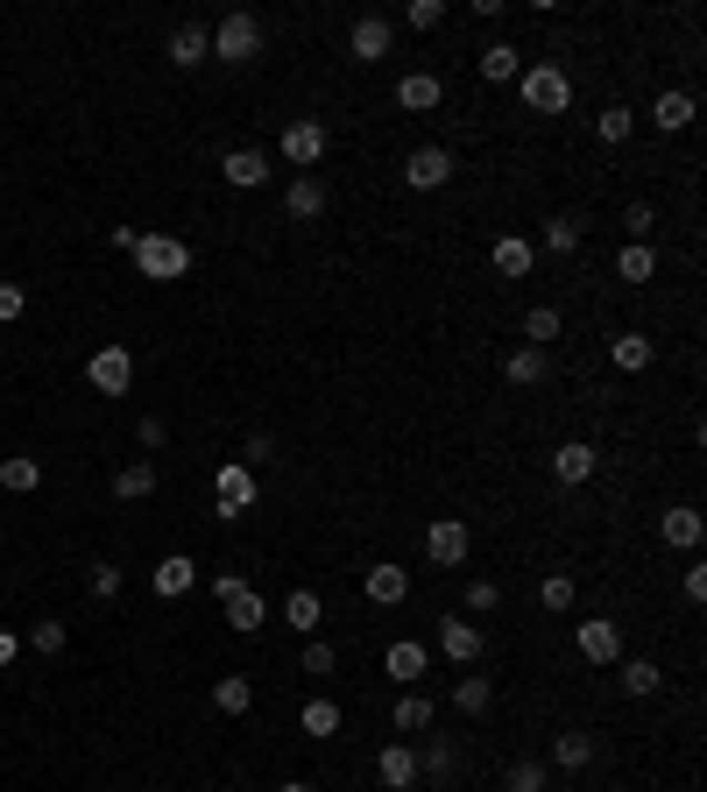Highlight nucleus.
Here are the masks:
<instances>
[{"label": "nucleus", "mask_w": 707, "mask_h": 792, "mask_svg": "<svg viewBox=\"0 0 707 792\" xmlns=\"http://www.w3.org/2000/svg\"><path fill=\"white\" fill-rule=\"evenodd\" d=\"M517 92H524L531 113H566V107H573V79L552 64V57H538V64L517 71Z\"/></svg>", "instance_id": "obj_1"}, {"label": "nucleus", "mask_w": 707, "mask_h": 792, "mask_svg": "<svg viewBox=\"0 0 707 792\" xmlns=\"http://www.w3.org/2000/svg\"><path fill=\"white\" fill-rule=\"evenodd\" d=\"M213 57H220V64H255V57H262V14H248V8L220 14V29H213Z\"/></svg>", "instance_id": "obj_2"}, {"label": "nucleus", "mask_w": 707, "mask_h": 792, "mask_svg": "<svg viewBox=\"0 0 707 792\" xmlns=\"http://www.w3.org/2000/svg\"><path fill=\"white\" fill-rule=\"evenodd\" d=\"M135 262H142V277L178 283L184 269H191V248H184L178 234H142V241H135Z\"/></svg>", "instance_id": "obj_3"}, {"label": "nucleus", "mask_w": 707, "mask_h": 792, "mask_svg": "<svg viewBox=\"0 0 707 792\" xmlns=\"http://www.w3.org/2000/svg\"><path fill=\"white\" fill-rule=\"evenodd\" d=\"M85 382L100 397H128V382H135V354H128V347H100V354L85 361Z\"/></svg>", "instance_id": "obj_4"}, {"label": "nucleus", "mask_w": 707, "mask_h": 792, "mask_svg": "<svg viewBox=\"0 0 707 792\" xmlns=\"http://www.w3.org/2000/svg\"><path fill=\"white\" fill-rule=\"evenodd\" d=\"M425 552H432V567H467V552H474V538L461 517H438V524L425 531Z\"/></svg>", "instance_id": "obj_5"}, {"label": "nucleus", "mask_w": 707, "mask_h": 792, "mask_svg": "<svg viewBox=\"0 0 707 792\" xmlns=\"http://www.w3.org/2000/svg\"><path fill=\"white\" fill-rule=\"evenodd\" d=\"M163 57L178 71H199L205 57H213V29H205V22H178V29H170V43H163Z\"/></svg>", "instance_id": "obj_6"}, {"label": "nucleus", "mask_w": 707, "mask_h": 792, "mask_svg": "<svg viewBox=\"0 0 707 792\" xmlns=\"http://www.w3.org/2000/svg\"><path fill=\"white\" fill-rule=\"evenodd\" d=\"M213 502H220V517H241V510H255V474H248L241 460H226V468L213 474Z\"/></svg>", "instance_id": "obj_7"}, {"label": "nucleus", "mask_w": 707, "mask_h": 792, "mask_svg": "<svg viewBox=\"0 0 707 792\" xmlns=\"http://www.w3.org/2000/svg\"><path fill=\"white\" fill-rule=\"evenodd\" d=\"M404 184L411 191H438V184H453V149H411V163H404Z\"/></svg>", "instance_id": "obj_8"}, {"label": "nucleus", "mask_w": 707, "mask_h": 792, "mask_svg": "<svg viewBox=\"0 0 707 792\" xmlns=\"http://www.w3.org/2000/svg\"><path fill=\"white\" fill-rule=\"evenodd\" d=\"M283 157H291L297 170H319L326 163V121H291L283 128Z\"/></svg>", "instance_id": "obj_9"}, {"label": "nucleus", "mask_w": 707, "mask_h": 792, "mask_svg": "<svg viewBox=\"0 0 707 792\" xmlns=\"http://www.w3.org/2000/svg\"><path fill=\"white\" fill-rule=\"evenodd\" d=\"M390 43H396L390 14H361V22H354V36H347V50L361 57V64H382V57H390Z\"/></svg>", "instance_id": "obj_10"}, {"label": "nucleus", "mask_w": 707, "mask_h": 792, "mask_svg": "<svg viewBox=\"0 0 707 792\" xmlns=\"http://www.w3.org/2000/svg\"><path fill=\"white\" fill-rule=\"evenodd\" d=\"M283 212H291V220H319V212H326V178H319V170H297L291 191H283Z\"/></svg>", "instance_id": "obj_11"}, {"label": "nucleus", "mask_w": 707, "mask_h": 792, "mask_svg": "<svg viewBox=\"0 0 707 792\" xmlns=\"http://www.w3.org/2000/svg\"><path fill=\"white\" fill-rule=\"evenodd\" d=\"M220 178L234 184V191H255V184H270V157H262V149H226Z\"/></svg>", "instance_id": "obj_12"}, {"label": "nucleus", "mask_w": 707, "mask_h": 792, "mask_svg": "<svg viewBox=\"0 0 707 792\" xmlns=\"http://www.w3.org/2000/svg\"><path fill=\"white\" fill-rule=\"evenodd\" d=\"M580 659H595V665H616V659H623V623H608V615H595V623H580Z\"/></svg>", "instance_id": "obj_13"}, {"label": "nucleus", "mask_w": 707, "mask_h": 792, "mask_svg": "<svg viewBox=\"0 0 707 792\" xmlns=\"http://www.w3.org/2000/svg\"><path fill=\"white\" fill-rule=\"evenodd\" d=\"M587 474H595V447H587V439H566V447L552 453V481H559V489H580Z\"/></svg>", "instance_id": "obj_14"}, {"label": "nucleus", "mask_w": 707, "mask_h": 792, "mask_svg": "<svg viewBox=\"0 0 707 792\" xmlns=\"http://www.w3.org/2000/svg\"><path fill=\"white\" fill-rule=\"evenodd\" d=\"M361 594H368L375 609H396L411 594V573L404 567H368V573H361Z\"/></svg>", "instance_id": "obj_15"}, {"label": "nucleus", "mask_w": 707, "mask_h": 792, "mask_svg": "<svg viewBox=\"0 0 707 792\" xmlns=\"http://www.w3.org/2000/svg\"><path fill=\"white\" fill-rule=\"evenodd\" d=\"M438 100H446V79H438V71H411V79L396 86V107L404 113H432Z\"/></svg>", "instance_id": "obj_16"}, {"label": "nucleus", "mask_w": 707, "mask_h": 792, "mask_svg": "<svg viewBox=\"0 0 707 792\" xmlns=\"http://www.w3.org/2000/svg\"><path fill=\"white\" fill-rule=\"evenodd\" d=\"M199 588V559H184V552H170L163 567H156V594L163 602H184V594Z\"/></svg>", "instance_id": "obj_17"}, {"label": "nucleus", "mask_w": 707, "mask_h": 792, "mask_svg": "<svg viewBox=\"0 0 707 792\" xmlns=\"http://www.w3.org/2000/svg\"><path fill=\"white\" fill-rule=\"evenodd\" d=\"M694 92H658V100H652V128L658 134H679V128H694Z\"/></svg>", "instance_id": "obj_18"}, {"label": "nucleus", "mask_w": 707, "mask_h": 792, "mask_svg": "<svg viewBox=\"0 0 707 792\" xmlns=\"http://www.w3.org/2000/svg\"><path fill=\"white\" fill-rule=\"evenodd\" d=\"M438 651H446L453 665H474V659H482V630L453 615V623H438Z\"/></svg>", "instance_id": "obj_19"}, {"label": "nucleus", "mask_w": 707, "mask_h": 792, "mask_svg": "<svg viewBox=\"0 0 707 792\" xmlns=\"http://www.w3.org/2000/svg\"><path fill=\"white\" fill-rule=\"evenodd\" d=\"M226 623H234L241 636H255L262 623H270V602H262L255 588H234V594H226Z\"/></svg>", "instance_id": "obj_20"}, {"label": "nucleus", "mask_w": 707, "mask_h": 792, "mask_svg": "<svg viewBox=\"0 0 707 792\" xmlns=\"http://www.w3.org/2000/svg\"><path fill=\"white\" fill-rule=\"evenodd\" d=\"M0 489H8V495L43 489V460H36V453H8V460H0Z\"/></svg>", "instance_id": "obj_21"}, {"label": "nucleus", "mask_w": 707, "mask_h": 792, "mask_svg": "<svg viewBox=\"0 0 707 792\" xmlns=\"http://www.w3.org/2000/svg\"><path fill=\"white\" fill-rule=\"evenodd\" d=\"M474 71H482L488 86H509V79L524 71V50H509V43H488L482 57H474Z\"/></svg>", "instance_id": "obj_22"}, {"label": "nucleus", "mask_w": 707, "mask_h": 792, "mask_svg": "<svg viewBox=\"0 0 707 792\" xmlns=\"http://www.w3.org/2000/svg\"><path fill=\"white\" fill-rule=\"evenodd\" d=\"M545 369H552V354H545V347H517V354L503 361V375L517 382V390H538V382H545Z\"/></svg>", "instance_id": "obj_23"}, {"label": "nucleus", "mask_w": 707, "mask_h": 792, "mask_svg": "<svg viewBox=\"0 0 707 792\" xmlns=\"http://www.w3.org/2000/svg\"><path fill=\"white\" fill-rule=\"evenodd\" d=\"M552 764H559V771H587V764H595V736H587V729L552 736Z\"/></svg>", "instance_id": "obj_24"}, {"label": "nucleus", "mask_w": 707, "mask_h": 792, "mask_svg": "<svg viewBox=\"0 0 707 792\" xmlns=\"http://www.w3.org/2000/svg\"><path fill=\"white\" fill-rule=\"evenodd\" d=\"M375 771H382V785H390V792H404L417 779V750L411 743H382V764Z\"/></svg>", "instance_id": "obj_25"}, {"label": "nucleus", "mask_w": 707, "mask_h": 792, "mask_svg": "<svg viewBox=\"0 0 707 792\" xmlns=\"http://www.w3.org/2000/svg\"><path fill=\"white\" fill-rule=\"evenodd\" d=\"M700 510H665V524H658V538H665V545H673V552H694L700 545Z\"/></svg>", "instance_id": "obj_26"}, {"label": "nucleus", "mask_w": 707, "mask_h": 792, "mask_svg": "<svg viewBox=\"0 0 707 792\" xmlns=\"http://www.w3.org/2000/svg\"><path fill=\"white\" fill-rule=\"evenodd\" d=\"M113 495H121V502H142V495H156V460H128V468L113 474Z\"/></svg>", "instance_id": "obj_27"}, {"label": "nucleus", "mask_w": 707, "mask_h": 792, "mask_svg": "<svg viewBox=\"0 0 707 792\" xmlns=\"http://www.w3.org/2000/svg\"><path fill=\"white\" fill-rule=\"evenodd\" d=\"M531 262H538V248H531L524 234H503V241H495V269H503L509 283H517V277H531Z\"/></svg>", "instance_id": "obj_28"}, {"label": "nucleus", "mask_w": 707, "mask_h": 792, "mask_svg": "<svg viewBox=\"0 0 707 792\" xmlns=\"http://www.w3.org/2000/svg\"><path fill=\"white\" fill-rule=\"evenodd\" d=\"M283 623H291V630H304V636H319V623H326V602H319L312 588H297L291 602H283Z\"/></svg>", "instance_id": "obj_29"}, {"label": "nucleus", "mask_w": 707, "mask_h": 792, "mask_svg": "<svg viewBox=\"0 0 707 792\" xmlns=\"http://www.w3.org/2000/svg\"><path fill=\"white\" fill-rule=\"evenodd\" d=\"M608 361H616L623 375H644V369H652V340H644V333H623V340H608Z\"/></svg>", "instance_id": "obj_30"}, {"label": "nucleus", "mask_w": 707, "mask_h": 792, "mask_svg": "<svg viewBox=\"0 0 707 792\" xmlns=\"http://www.w3.org/2000/svg\"><path fill=\"white\" fill-rule=\"evenodd\" d=\"M425 644H390L382 651V672H390V680H425Z\"/></svg>", "instance_id": "obj_31"}, {"label": "nucleus", "mask_w": 707, "mask_h": 792, "mask_svg": "<svg viewBox=\"0 0 707 792\" xmlns=\"http://www.w3.org/2000/svg\"><path fill=\"white\" fill-rule=\"evenodd\" d=\"M552 340H559V312H552V304H531L524 312V347H545L552 354Z\"/></svg>", "instance_id": "obj_32"}, {"label": "nucleus", "mask_w": 707, "mask_h": 792, "mask_svg": "<svg viewBox=\"0 0 707 792\" xmlns=\"http://www.w3.org/2000/svg\"><path fill=\"white\" fill-rule=\"evenodd\" d=\"M616 665H623V693H637V701H652V693L665 686L652 659H616Z\"/></svg>", "instance_id": "obj_33"}, {"label": "nucleus", "mask_w": 707, "mask_h": 792, "mask_svg": "<svg viewBox=\"0 0 707 792\" xmlns=\"http://www.w3.org/2000/svg\"><path fill=\"white\" fill-rule=\"evenodd\" d=\"M213 708L220 714H248V708H255V686H248L241 672H234V680H213Z\"/></svg>", "instance_id": "obj_34"}, {"label": "nucleus", "mask_w": 707, "mask_h": 792, "mask_svg": "<svg viewBox=\"0 0 707 792\" xmlns=\"http://www.w3.org/2000/svg\"><path fill=\"white\" fill-rule=\"evenodd\" d=\"M652 269H658V255H652L644 241H629L623 255H616V277H623V283H652Z\"/></svg>", "instance_id": "obj_35"}, {"label": "nucleus", "mask_w": 707, "mask_h": 792, "mask_svg": "<svg viewBox=\"0 0 707 792\" xmlns=\"http://www.w3.org/2000/svg\"><path fill=\"white\" fill-rule=\"evenodd\" d=\"M545 779H552V771L538 758H517V764L503 771V792H545Z\"/></svg>", "instance_id": "obj_36"}, {"label": "nucleus", "mask_w": 707, "mask_h": 792, "mask_svg": "<svg viewBox=\"0 0 707 792\" xmlns=\"http://www.w3.org/2000/svg\"><path fill=\"white\" fill-rule=\"evenodd\" d=\"M538 609L545 615H566L573 609V573H545V581H538Z\"/></svg>", "instance_id": "obj_37"}, {"label": "nucleus", "mask_w": 707, "mask_h": 792, "mask_svg": "<svg viewBox=\"0 0 707 792\" xmlns=\"http://www.w3.org/2000/svg\"><path fill=\"white\" fill-rule=\"evenodd\" d=\"M580 241H587L580 220H566V212H559V220H545V248H552V255H573Z\"/></svg>", "instance_id": "obj_38"}, {"label": "nucleus", "mask_w": 707, "mask_h": 792, "mask_svg": "<svg viewBox=\"0 0 707 792\" xmlns=\"http://www.w3.org/2000/svg\"><path fill=\"white\" fill-rule=\"evenodd\" d=\"M629 128H637V113H629V107H602V113H595V134H602L608 149L629 142Z\"/></svg>", "instance_id": "obj_39"}, {"label": "nucleus", "mask_w": 707, "mask_h": 792, "mask_svg": "<svg viewBox=\"0 0 707 792\" xmlns=\"http://www.w3.org/2000/svg\"><path fill=\"white\" fill-rule=\"evenodd\" d=\"M453 708H461V714H488L495 708V686L488 680H461V686H453Z\"/></svg>", "instance_id": "obj_40"}, {"label": "nucleus", "mask_w": 707, "mask_h": 792, "mask_svg": "<svg viewBox=\"0 0 707 792\" xmlns=\"http://www.w3.org/2000/svg\"><path fill=\"white\" fill-rule=\"evenodd\" d=\"M85 594H92V602H113V594H121V567H113V559L85 567Z\"/></svg>", "instance_id": "obj_41"}, {"label": "nucleus", "mask_w": 707, "mask_h": 792, "mask_svg": "<svg viewBox=\"0 0 707 792\" xmlns=\"http://www.w3.org/2000/svg\"><path fill=\"white\" fill-rule=\"evenodd\" d=\"M396 729H404V736L432 729V701H425V693H404V701H396Z\"/></svg>", "instance_id": "obj_42"}, {"label": "nucleus", "mask_w": 707, "mask_h": 792, "mask_svg": "<svg viewBox=\"0 0 707 792\" xmlns=\"http://www.w3.org/2000/svg\"><path fill=\"white\" fill-rule=\"evenodd\" d=\"M304 736H340V708L333 701H304Z\"/></svg>", "instance_id": "obj_43"}, {"label": "nucleus", "mask_w": 707, "mask_h": 792, "mask_svg": "<svg viewBox=\"0 0 707 792\" xmlns=\"http://www.w3.org/2000/svg\"><path fill=\"white\" fill-rule=\"evenodd\" d=\"M29 651L36 659H57L64 651V623H29Z\"/></svg>", "instance_id": "obj_44"}, {"label": "nucleus", "mask_w": 707, "mask_h": 792, "mask_svg": "<svg viewBox=\"0 0 707 792\" xmlns=\"http://www.w3.org/2000/svg\"><path fill=\"white\" fill-rule=\"evenodd\" d=\"M404 22H411V29H438V22H446V0H411Z\"/></svg>", "instance_id": "obj_45"}, {"label": "nucleus", "mask_w": 707, "mask_h": 792, "mask_svg": "<svg viewBox=\"0 0 707 792\" xmlns=\"http://www.w3.org/2000/svg\"><path fill=\"white\" fill-rule=\"evenodd\" d=\"M453 764H461V758H453V743H432L425 758H417V771H432V779H453Z\"/></svg>", "instance_id": "obj_46"}, {"label": "nucleus", "mask_w": 707, "mask_h": 792, "mask_svg": "<svg viewBox=\"0 0 707 792\" xmlns=\"http://www.w3.org/2000/svg\"><path fill=\"white\" fill-rule=\"evenodd\" d=\"M623 227H629V241H652V227H658V212H652V205H644V199H637V205H629V212H623Z\"/></svg>", "instance_id": "obj_47"}, {"label": "nucleus", "mask_w": 707, "mask_h": 792, "mask_svg": "<svg viewBox=\"0 0 707 792\" xmlns=\"http://www.w3.org/2000/svg\"><path fill=\"white\" fill-rule=\"evenodd\" d=\"M304 672H312V680H326V672H333V644H326V636L304 644Z\"/></svg>", "instance_id": "obj_48"}, {"label": "nucleus", "mask_w": 707, "mask_h": 792, "mask_svg": "<svg viewBox=\"0 0 707 792\" xmlns=\"http://www.w3.org/2000/svg\"><path fill=\"white\" fill-rule=\"evenodd\" d=\"M22 312H29V291L22 283H0V325H14Z\"/></svg>", "instance_id": "obj_49"}, {"label": "nucleus", "mask_w": 707, "mask_h": 792, "mask_svg": "<svg viewBox=\"0 0 707 792\" xmlns=\"http://www.w3.org/2000/svg\"><path fill=\"white\" fill-rule=\"evenodd\" d=\"M495 602H503V588H495V581H467V609H495Z\"/></svg>", "instance_id": "obj_50"}, {"label": "nucleus", "mask_w": 707, "mask_h": 792, "mask_svg": "<svg viewBox=\"0 0 707 792\" xmlns=\"http://www.w3.org/2000/svg\"><path fill=\"white\" fill-rule=\"evenodd\" d=\"M163 439H170V424H163V418H142V447L163 453Z\"/></svg>", "instance_id": "obj_51"}, {"label": "nucleus", "mask_w": 707, "mask_h": 792, "mask_svg": "<svg viewBox=\"0 0 707 792\" xmlns=\"http://www.w3.org/2000/svg\"><path fill=\"white\" fill-rule=\"evenodd\" d=\"M686 602H707V567H686Z\"/></svg>", "instance_id": "obj_52"}, {"label": "nucleus", "mask_w": 707, "mask_h": 792, "mask_svg": "<svg viewBox=\"0 0 707 792\" xmlns=\"http://www.w3.org/2000/svg\"><path fill=\"white\" fill-rule=\"evenodd\" d=\"M234 588H248V573H234V567H226V573H213V594H220V602H226Z\"/></svg>", "instance_id": "obj_53"}, {"label": "nucleus", "mask_w": 707, "mask_h": 792, "mask_svg": "<svg viewBox=\"0 0 707 792\" xmlns=\"http://www.w3.org/2000/svg\"><path fill=\"white\" fill-rule=\"evenodd\" d=\"M14 651H22V636H8V630H0V665H14Z\"/></svg>", "instance_id": "obj_54"}, {"label": "nucleus", "mask_w": 707, "mask_h": 792, "mask_svg": "<svg viewBox=\"0 0 707 792\" xmlns=\"http://www.w3.org/2000/svg\"><path fill=\"white\" fill-rule=\"evenodd\" d=\"M283 792H312V785H283Z\"/></svg>", "instance_id": "obj_55"}, {"label": "nucleus", "mask_w": 707, "mask_h": 792, "mask_svg": "<svg viewBox=\"0 0 707 792\" xmlns=\"http://www.w3.org/2000/svg\"><path fill=\"white\" fill-rule=\"evenodd\" d=\"M0 588H8V581H0Z\"/></svg>", "instance_id": "obj_56"}]
</instances>
